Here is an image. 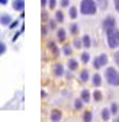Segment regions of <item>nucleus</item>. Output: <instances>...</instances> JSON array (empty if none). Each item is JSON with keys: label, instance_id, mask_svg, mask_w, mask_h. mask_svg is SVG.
I'll return each instance as SVG.
<instances>
[{"label": "nucleus", "instance_id": "f257e3e1", "mask_svg": "<svg viewBox=\"0 0 119 122\" xmlns=\"http://www.w3.org/2000/svg\"><path fill=\"white\" fill-rule=\"evenodd\" d=\"M97 9L99 7H97L96 0H81L79 12L83 15V16H93V15L97 13Z\"/></svg>", "mask_w": 119, "mask_h": 122}, {"label": "nucleus", "instance_id": "f03ea898", "mask_svg": "<svg viewBox=\"0 0 119 122\" xmlns=\"http://www.w3.org/2000/svg\"><path fill=\"white\" fill-rule=\"evenodd\" d=\"M105 80L112 87H119V71L115 67H105Z\"/></svg>", "mask_w": 119, "mask_h": 122}, {"label": "nucleus", "instance_id": "7ed1b4c3", "mask_svg": "<svg viewBox=\"0 0 119 122\" xmlns=\"http://www.w3.org/2000/svg\"><path fill=\"white\" fill-rule=\"evenodd\" d=\"M106 44L110 50H116L119 47V29L113 28L106 32Z\"/></svg>", "mask_w": 119, "mask_h": 122}, {"label": "nucleus", "instance_id": "20e7f679", "mask_svg": "<svg viewBox=\"0 0 119 122\" xmlns=\"http://www.w3.org/2000/svg\"><path fill=\"white\" fill-rule=\"evenodd\" d=\"M108 63H109V58H108L106 54H99L97 57L93 58V67H94L96 70L105 68V67L108 66Z\"/></svg>", "mask_w": 119, "mask_h": 122}, {"label": "nucleus", "instance_id": "39448f33", "mask_svg": "<svg viewBox=\"0 0 119 122\" xmlns=\"http://www.w3.org/2000/svg\"><path fill=\"white\" fill-rule=\"evenodd\" d=\"M115 25H116V20H115V18L112 16V15H108V16L103 19V22H102V28H103V30H105V32H108V30L116 28Z\"/></svg>", "mask_w": 119, "mask_h": 122}, {"label": "nucleus", "instance_id": "423d86ee", "mask_svg": "<svg viewBox=\"0 0 119 122\" xmlns=\"http://www.w3.org/2000/svg\"><path fill=\"white\" fill-rule=\"evenodd\" d=\"M52 74L55 76V77H64V74H65V68L61 63H55L52 66Z\"/></svg>", "mask_w": 119, "mask_h": 122}, {"label": "nucleus", "instance_id": "0eeeda50", "mask_svg": "<svg viewBox=\"0 0 119 122\" xmlns=\"http://www.w3.org/2000/svg\"><path fill=\"white\" fill-rule=\"evenodd\" d=\"M12 9L15 12H23L25 10V0H13V3H12Z\"/></svg>", "mask_w": 119, "mask_h": 122}, {"label": "nucleus", "instance_id": "6e6552de", "mask_svg": "<svg viewBox=\"0 0 119 122\" xmlns=\"http://www.w3.org/2000/svg\"><path fill=\"white\" fill-rule=\"evenodd\" d=\"M92 83H93V86H94L96 89H99V87L103 84V77H102V74H99V73L93 74V76H92Z\"/></svg>", "mask_w": 119, "mask_h": 122}, {"label": "nucleus", "instance_id": "1a4fd4ad", "mask_svg": "<svg viewBox=\"0 0 119 122\" xmlns=\"http://www.w3.org/2000/svg\"><path fill=\"white\" fill-rule=\"evenodd\" d=\"M80 99L87 105V103H90L92 100V93H90V90H87V89H83L81 90V93H80Z\"/></svg>", "mask_w": 119, "mask_h": 122}, {"label": "nucleus", "instance_id": "9d476101", "mask_svg": "<svg viewBox=\"0 0 119 122\" xmlns=\"http://www.w3.org/2000/svg\"><path fill=\"white\" fill-rule=\"evenodd\" d=\"M79 66H80V63H79L76 58H70L67 61V68L71 70V71H77L79 70Z\"/></svg>", "mask_w": 119, "mask_h": 122}, {"label": "nucleus", "instance_id": "9b49d317", "mask_svg": "<svg viewBox=\"0 0 119 122\" xmlns=\"http://www.w3.org/2000/svg\"><path fill=\"white\" fill-rule=\"evenodd\" d=\"M47 47H48L50 52H52V55H54V57H58V55H60V51H61V50H58L57 44H55L54 41H50V42L47 44Z\"/></svg>", "mask_w": 119, "mask_h": 122}, {"label": "nucleus", "instance_id": "f8f14e48", "mask_svg": "<svg viewBox=\"0 0 119 122\" xmlns=\"http://www.w3.org/2000/svg\"><path fill=\"white\" fill-rule=\"evenodd\" d=\"M67 39V32L64 28H58L57 29V41L58 42H65Z\"/></svg>", "mask_w": 119, "mask_h": 122}, {"label": "nucleus", "instance_id": "ddd939ff", "mask_svg": "<svg viewBox=\"0 0 119 122\" xmlns=\"http://www.w3.org/2000/svg\"><path fill=\"white\" fill-rule=\"evenodd\" d=\"M12 16L9 13H3V15H0V25H3V26H9L10 22H12Z\"/></svg>", "mask_w": 119, "mask_h": 122}, {"label": "nucleus", "instance_id": "4468645a", "mask_svg": "<svg viewBox=\"0 0 119 122\" xmlns=\"http://www.w3.org/2000/svg\"><path fill=\"white\" fill-rule=\"evenodd\" d=\"M68 18H70L71 20H76V19L79 18V9H77L76 6H70V7H68Z\"/></svg>", "mask_w": 119, "mask_h": 122}, {"label": "nucleus", "instance_id": "2eb2a0df", "mask_svg": "<svg viewBox=\"0 0 119 122\" xmlns=\"http://www.w3.org/2000/svg\"><path fill=\"white\" fill-rule=\"evenodd\" d=\"M79 79H80V81L81 83H87L89 80H90V73H89V70H81L80 71V74H79Z\"/></svg>", "mask_w": 119, "mask_h": 122}, {"label": "nucleus", "instance_id": "dca6fc26", "mask_svg": "<svg viewBox=\"0 0 119 122\" xmlns=\"http://www.w3.org/2000/svg\"><path fill=\"white\" fill-rule=\"evenodd\" d=\"M81 44H83V48H86V50H89L92 47V38H90V35H83L81 36Z\"/></svg>", "mask_w": 119, "mask_h": 122}, {"label": "nucleus", "instance_id": "f3484780", "mask_svg": "<svg viewBox=\"0 0 119 122\" xmlns=\"http://www.w3.org/2000/svg\"><path fill=\"white\" fill-rule=\"evenodd\" d=\"M61 118H63V113H61V111H58V109H54V111L51 112V115H50V119L54 121V122L61 121Z\"/></svg>", "mask_w": 119, "mask_h": 122}, {"label": "nucleus", "instance_id": "a211bd4d", "mask_svg": "<svg viewBox=\"0 0 119 122\" xmlns=\"http://www.w3.org/2000/svg\"><path fill=\"white\" fill-rule=\"evenodd\" d=\"M102 99H103V93H102L99 89H96L93 93H92V100H94L96 103H99V102H102Z\"/></svg>", "mask_w": 119, "mask_h": 122}, {"label": "nucleus", "instance_id": "6ab92c4d", "mask_svg": "<svg viewBox=\"0 0 119 122\" xmlns=\"http://www.w3.org/2000/svg\"><path fill=\"white\" fill-rule=\"evenodd\" d=\"M68 30H70V34H71L73 36H77L79 32H80V28H79V25H77L76 22H73V23L68 26Z\"/></svg>", "mask_w": 119, "mask_h": 122}, {"label": "nucleus", "instance_id": "aec40b11", "mask_svg": "<svg viewBox=\"0 0 119 122\" xmlns=\"http://www.w3.org/2000/svg\"><path fill=\"white\" fill-rule=\"evenodd\" d=\"M54 19L57 20V23H64V19H65L64 12H63V10H57V12H55V18H54Z\"/></svg>", "mask_w": 119, "mask_h": 122}, {"label": "nucleus", "instance_id": "412c9836", "mask_svg": "<svg viewBox=\"0 0 119 122\" xmlns=\"http://www.w3.org/2000/svg\"><path fill=\"white\" fill-rule=\"evenodd\" d=\"M100 115H102V119H103V121H109L110 116H112V112H110L109 108H103L102 112H100Z\"/></svg>", "mask_w": 119, "mask_h": 122}, {"label": "nucleus", "instance_id": "4be33fe9", "mask_svg": "<svg viewBox=\"0 0 119 122\" xmlns=\"http://www.w3.org/2000/svg\"><path fill=\"white\" fill-rule=\"evenodd\" d=\"M90 54H89V51H83L81 52V55H80V61H81V63L83 64H89V63H90Z\"/></svg>", "mask_w": 119, "mask_h": 122}, {"label": "nucleus", "instance_id": "5701e85b", "mask_svg": "<svg viewBox=\"0 0 119 122\" xmlns=\"http://www.w3.org/2000/svg\"><path fill=\"white\" fill-rule=\"evenodd\" d=\"M61 51H63V54L65 57H71L73 55V47H71V45H64Z\"/></svg>", "mask_w": 119, "mask_h": 122}, {"label": "nucleus", "instance_id": "b1692460", "mask_svg": "<svg viewBox=\"0 0 119 122\" xmlns=\"http://www.w3.org/2000/svg\"><path fill=\"white\" fill-rule=\"evenodd\" d=\"M83 105H84V102H83L80 97L74 99V109H76V111H81V109H83Z\"/></svg>", "mask_w": 119, "mask_h": 122}, {"label": "nucleus", "instance_id": "393cba45", "mask_svg": "<svg viewBox=\"0 0 119 122\" xmlns=\"http://www.w3.org/2000/svg\"><path fill=\"white\" fill-rule=\"evenodd\" d=\"M110 112H112V115H118L119 113V103H116V102H113L112 105H110Z\"/></svg>", "mask_w": 119, "mask_h": 122}, {"label": "nucleus", "instance_id": "a878e982", "mask_svg": "<svg viewBox=\"0 0 119 122\" xmlns=\"http://www.w3.org/2000/svg\"><path fill=\"white\" fill-rule=\"evenodd\" d=\"M83 119H84L86 122H90V121H93V113H92L90 111H86V112L83 113Z\"/></svg>", "mask_w": 119, "mask_h": 122}, {"label": "nucleus", "instance_id": "bb28decb", "mask_svg": "<svg viewBox=\"0 0 119 122\" xmlns=\"http://www.w3.org/2000/svg\"><path fill=\"white\" fill-rule=\"evenodd\" d=\"M96 3H97V7H99V9H102V10H105V9L108 7V6H106V5H108L106 0H97Z\"/></svg>", "mask_w": 119, "mask_h": 122}, {"label": "nucleus", "instance_id": "cd10ccee", "mask_svg": "<svg viewBox=\"0 0 119 122\" xmlns=\"http://www.w3.org/2000/svg\"><path fill=\"white\" fill-rule=\"evenodd\" d=\"M57 6H58V0H48V7L51 10L57 9Z\"/></svg>", "mask_w": 119, "mask_h": 122}, {"label": "nucleus", "instance_id": "c85d7f7f", "mask_svg": "<svg viewBox=\"0 0 119 122\" xmlns=\"http://www.w3.org/2000/svg\"><path fill=\"white\" fill-rule=\"evenodd\" d=\"M19 23H20V20H19V19L12 20V22H10V25H9V29H12V30H13V29H16V28L19 26Z\"/></svg>", "mask_w": 119, "mask_h": 122}, {"label": "nucleus", "instance_id": "c756f323", "mask_svg": "<svg viewBox=\"0 0 119 122\" xmlns=\"http://www.w3.org/2000/svg\"><path fill=\"white\" fill-rule=\"evenodd\" d=\"M47 26H48L50 30H55V29H57V28H55V26H57V20H55V19H54V20H48V25H47Z\"/></svg>", "mask_w": 119, "mask_h": 122}, {"label": "nucleus", "instance_id": "7c9ffc66", "mask_svg": "<svg viewBox=\"0 0 119 122\" xmlns=\"http://www.w3.org/2000/svg\"><path fill=\"white\" fill-rule=\"evenodd\" d=\"M6 50H7V45H6L3 41H0V55H5Z\"/></svg>", "mask_w": 119, "mask_h": 122}, {"label": "nucleus", "instance_id": "2f4dec72", "mask_svg": "<svg viewBox=\"0 0 119 122\" xmlns=\"http://www.w3.org/2000/svg\"><path fill=\"white\" fill-rule=\"evenodd\" d=\"M73 45H74V48H83V44H81V39H79V38H76L74 39V42H73Z\"/></svg>", "mask_w": 119, "mask_h": 122}, {"label": "nucleus", "instance_id": "473e14b6", "mask_svg": "<svg viewBox=\"0 0 119 122\" xmlns=\"http://www.w3.org/2000/svg\"><path fill=\"white\" fill-rule=\"evenodd\" d=\"M60 6H61L63 9L70 7V0H60Z\"/></svg>", "mask_w": 119, "mask_h": 122}, {"label": "nucleus", "instance_id": "72a5a7b5", "mask_svg": "<svg viewBox=\"0 0 119 122\" xmlns=\"http://www.w3.org/2000/svg\"><path fill=\"white\" fill-rule=\"evenodd\" d=\"M113 61H115V64L119 67V50L115 51V54H113Z\"/></svg>", "mask_w": 119, "mask_h": 122}, {"label": "nucleus", "instance_id": "f704fd0d", "mask_svg": "<svg viewBox=\"0 0 119 122\" xmlns=\"http://www.w3.org/2000/svg\"><path fill=\"white\" fill-rule=\"evenodd\" d=\"M73 73H74V71H71V70H68V71H67V73L64 74L67 80H71V79H73Z\"/></svg>", "mask_w": 119, "mask_h": 122}, {"label": "nucleus", "instance_id": "c9c22d12", "mask_svg": "<svg viewBox=\"0 0 119 122\" xmlns=\"http://www.w3.org/2000/svg\"><path fill=\"white\" fill-rule=\"evenodd\" d=\"M42 20H44V22L48 20V12H45V10L42 12Z\"/></svg>", "mask_w": 119, "mask_h": 122}, {"label": "nucleus", "instance_id": "e433bc0d", "mask_svg": "<svg viewBox=\"0 0 119 122\" xmlns=\"http://www.w3.org/2000/svg\"><path fill=\"white\" fill-rule=\"evenodd\" d=\"M48 30H50V29H48V26H42V36H45Z\"/></svg>", "mask_w": 119, "mask_h": 122}, {"label": "nucleus", "instance_id": "4c0bfd02", "mask_svg": "<svg viewBox=\"0 0 119 122\" xmlns=\"http://www.w3.org/2000/svg\"><path fill=\"white\" fill-rule=\"evenodd\" d=\"M113 5H115V9H116V12L119 13V0H113Z\"/></svg>", "mask_w": 119, "mask_h": 122}, {"label": "nucleus", "instance_id": "58836bf2", "mask_svg": "<svg viewBox=\"0 0 119 122\" xmlns=\"http://www.w3.org/2000/svg\"><path fill=\"white\" fill-rule=\"evenodd\" d=\"M48 6V0H41V7H47Z\"/></svg>", "mask_w": 119, "mask_h": 122}, {"label": "nucleus", "instance_id": "ea45409f", "mask_svg": "<svg viewBox=\"0 0 119 122\" xmlns=\"http://www.w3.org/2000/svg\"><path fill=\"white\" fill-rule=\"evenodd\" d=\"M9 0H0V6H6Z\"/></svg>", "mask_w": 119, "mask_h": 122}, {"label": "nucleus", "instance_id": "a19ab883", "mask_svg": "<svg viewBox=\"0 0 119 122\" xmlns=\"http://www.w3.org/2000/svg\"><path fill=\"white\" fill-rule=\"evenodd\" d=\"M118 121H119V113H118Z\"/></svg>", "mask_w": 119, "mask_h": 122}]
</instances>
